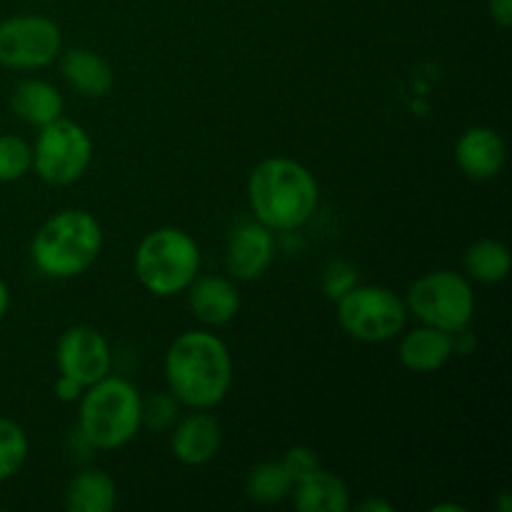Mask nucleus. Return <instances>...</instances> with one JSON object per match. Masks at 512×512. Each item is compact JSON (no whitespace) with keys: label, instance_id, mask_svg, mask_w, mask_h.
<instances>
[{"label":"nucleus","instance_id":"nucleus-1","mask_svg":"<svg viewBox=\"0 0 512 512\" xmlns=\"http://www.w3.org/2000/svg\"><path fill=\"white\" fill-rule=\"evenodd\" d=\"M165 380L178 403L193 410L215 408L233 383L228 345L203 330L178 335L165 353Z\"/></svg>","mask_w":512,"mask_h":512},{"label":"nucleus","instance_id":"nucleus-2","mask_svg":"<svg viewBox=\"0 0 512 512\" xmlns=\"http://www.w3.org/2000/svg\"><path fill=\"white\" fill-rule=\"evenodd\" d=\"M318 183L305 165L290 158H268L253 170L248 200L258 223L270 230H295L318 208Z\"/></svg>","mask_w":512,"mask_h":512},{"label":"nucleus","instance_id":"nucleus-3","mask_svg":"<svg viewBox=\"0 0 512 512\" xmlns=\"http://www.w3.org/2000/svg\"><path fill=\"white\" fill-rule=\"evenodd\" d=\"M103 248L100 223L85 210H63L40 225L30 255L48 278H78L98 260Z\"/></svg>","mask_w":512,"mask_h":512},{"label":"nucleus","instance_id":"nucleus-4","mask_svg":"<svg viewBox=\"0 0 512 512\" xmlns=\"http://www.w3.org/2000/svg\"><path fill=\"white\" fill-rule=\"evenodd\" d=\"M143 398L125 378L105 375L88 385L80 403V430L85 443L98 450H118L138 435L143 418Z\"/></svg>","mask_w":512,"mask_h":512},{"label":"nucleus","instance_id":"nucleus-5","mask_svg":"<svg viewBox=\"0 0 512 512\" xmlns=\"http://www.w3.org/2000/svg\"><path fill=\"white\" fill-rule=\"evenodd\" d=\"M198 243L180 228H158L145 235L135 253V275L148 293L170 298L198 278Z\"/></svg>","mask_w":512,"mask_h":512},{"label":"nucleus","instance_id":"nucleus-6","mask_svg":"<svg viewBox=\"0 0 512 512\" xmlns=\"http://www.w3.org/2000/svg\"><path fill=\"white\" fill-rule=\"evenodd\" d=\"M408 308L423 325L455 335L473 323L475 295L460 273L433 270L410 285Z\"/></svg>","mask_w":512,"mask_h":512},{"label":"nucleus","instance_id":"nucleus-7","mask_svg":"<svg viewBox=\"0 0 512 512\" xmlns=\"http://www.w3.org/2000/svg\"><path fill=\"white\" fill-rule=\"evenodd\" d=\"M408 320V305L385 285H355L338 298V323L360 343L393 340Z\"/></svg>","mask_w":512,"mask_h":512},{"label":"nucleus","instance_id":"nucleus-8","mask_svg":"<svg viewBox=\"0 0 512 512\" xmlns=\"http://www.w3.org/2000/svg\"><path fill=\"white\" fill-rule=\"evenodd\" d=\"M93 160V140L73 120L58 118L43 125L33 145V168L50 185H73Z\"/></svg>","mask_w":512,"mask_h":512},{"label":"nucleus","instance_id":"nucleus-9","mask_svg":"<svg viewBox=\"0 0 512 512\" xmlns=\"http://www.w3.org/2000/svg\"><path fill=\"white\" fill-rule=\"evenodd\" d=\"M63 50V33L45 15H15L0 23V65L35 70L53 63Z\"/></svg>","mask_w":512,"mask_h":512},{"label":"nucleus","instance_id":"nucleus-10","mask_svg":"<svg viewBox=\"0 0 512 512\" xmlns=\"http://www.w3.org/2000/svg\"><path fill=\"white\" fill-rule=\"evenodd\" d=\"M58 370L60 375L78 380L80 385H93L110 373V345L100 330L90 325H75L68 328L58 340Z\"/></svg>","mask_w":512,"mask_h":512},{"label":"nucleus","instance_id":"nucleus-11","mask_svg":"<svg viewBox=\"0 0 512 512\" xmlns=\"http://www.w3.org/2000/svg\"><path fill=\"white\" fill-rule=\"evenodd\" d=\"M275 258L273 230L263 223H243L233 230L225 250V268L238 280H258Z\"/></svg>","mask_w":512,"mask_h":512},{"label":"nucleus","instance_id":"nucleus-12","mask_svg":"<svg viewBox=\"0 0 512 512\" xmlns=\"http://www.w3.org/2000/svg\"><path fill=\"white\" fill-rule=\"evenodd\" d=\"M455 163L473 180L495 178L505 165V143L498 130L485 125L465 130L455 145Z\"/></svg>","mask_w":512,"mask_h":512},{"label":"nucleus","instance_id":"nucleus-13","mask_svg":"<svg viewBox=\"0 0 512 512\" xmlns=\"http://www.w3.org/2000/svg\"><path fill=\"white\" fill-rule=\"evenodd\" d=\"M220 440L218 420L208 413H193L175 425L170 450L183 465H205L218 455Z\"/></svg>","mask_w":512,"mask_h":512},{"label":"nucleus","instance_id":"nucleus-14","mask_svg":"<svg viewBox=\"0 0 512 512\" xmlns=\"http://www.w3.org/2000/svg\"><path fill=\"white\" fill-rule=\"evenodd\" d=\"M188 290L190 308H193L195 318L203 320L205 325H213V328L228 325L238 315L240 295L233 280L223 278V275H205V278H195Z\"/></svg>","mask_w":512,"mask_h":512},{"label":"nucleus","instance_id":"nucleus-15","mask_svg":"<svg viewBox=\"0 0 512 512\" xmlns=\"http://www.w3.org/2000/svg\"><path fill=\"white\" fill-rule=\"evenodd\" d=\"M398 355L400 363L413 373H435L453 358V335L423 325L405 335Z\"/></svg>","mask_w":512,"mask_h":512},{"label":"nucleus","instance_id":"nucleus-16","mask_svg":"<svg viewBox=\"0 0 512 512\" xmlns=\"http://www.w3.org/2000/svg\"><path fill=\"white\" fill-rule=\"evenodd\" d=\"M65 83L85 98H103L113 88V68L105 58L88 48H70L60 58Z\"/></svg>","mask_w":512,"mask_h":512},{"label":"nucleus","instance_id":"nucleus-17","mask_svg":"<svg viewBox=\"0 0 512 512\" xmlns=\"http://www.w3.org/2000/svg\"><path fill=\"white\" fill-rule=\"evenodd\" d=\"M293 500L300 512H345L350 508V495L343 480L320 468L295 480Z\"/></svg>","mask_w":512,"mask_h":512},{"label":"nucleus","instance_id":"nucleus-18","mask_svg":"<svg viewBox=\"0 0 512 512\" xmlns=\"http://www.w3.org/2000/svg\"><path fill=\"white\" fill-rule=\"evenodd\" d=\"M10 108L23 123L43 128L63 115V95L45 80H20L10 93Z\"/></svg>","mask_w":512,"mask_h":512},{"label":"nucleus","instance_id":"nucleus-19","mask_svg":"<svg viewBox=\"0 0 512 512\" xmlns=\"http://www.w3.org/2000/svg\"><path fill=\"white\" fill-rule=\"evenodd\" d=\"M115 503H118V488L105 470H80L65 488V510L70 512H110Z\"/></svg>","mask_w":512,"mask_h":512},{"label":"nucleus","instance_id":"nucleus-20","mask_svg":"<svg viewBox=\"0 0 512 512\" xmlns=\"http://www.w3.org/2000/svg\"><path fill=\"white\" fill-rule=\"evenodd\" d=\"M465 273L470 275L478 283H503L505 278L510 275V265H512V255L508 250V245L500 243V240L485 238L478 240V243L470 245L465 250Z\"/></svg>","mask_w":512,"mask_h":512},{"label":"nucleus","instance_id":"nucleus-21","mask_svg":"<svg viewBox=\"0 0 512 512\" xmlns=\"http://www.w3.org/2000/svg\"><path fill=\"white\" fill-rule=\"evenodd\" d=\"M293 475L288 473L283 460H268V463L255 465L245 480V490L255 503H280L285 495L293 490Z\"/></svg>","mask_w":512,"mask_h":512},{"label":"nucleus","instance_id":"nucleus-22","mask_svg":"<svg viewBox=\"0 0 512 512\" xmlns=\"http://www.w3.org/2000/svg\"><path fill=\"white\" fill-rule=\"evenodd\" d=\"M28 460V435L18 423L0 418V483L15 478Z\"/></svg>","mask_w":512,"mask_h":512},{"label":"nucleus","instance_id":"nucleus-23","mask_svg":"<svg viewBox=\"0 0 512 512\" xmlns=\"http://www.w3.org/2000/svg\"><path fill=\"white\" fill-rule=\"evenodd\" d=\"M33 168V148L18 135H0V183H15Z\"/></svg>","mask_w":512,"mask_h":512},{"label":"nucleus","instance_id":"nucleus-24","mask_svg":"<svg viewBox=\"0 0 512 512\" xmlns=\"http://www.w3.org/2000/svg\"><path fill=\"white\" fill-rule=\"evenodd\" d=\"M140 418H143V425H148L150 430H158V433L170 430L175 420H178V398L173 393H158L153 398L143 400Z\"/></svg>","mask_w":512,"mask_h":512},{"label":"nucleus","instance_id":"nucleus-25","mask_svg":"<svg viewBox=\"0 0 512 512\" xmlns=\"http://www.w3.org/2000/svg\"><path fill=\"white\" fill-rule=\"evenodd\" d=\"M358 285V270L345 260H333L323 273V293L330 300H338Z\"/></svg>","mask_w":512,"mask_h":512},{"label":"nucleus","instance_id":"nucleus-26","mask_svg":"<svg viewBox=\"0 0 512 512\" xmlns=\"http://www.w3.org/2000/svg\"><path fill=\"white\" fill-rule=\"evenodd\" d=\"M283 463L285 468H288V473L293 475V480L303 478V475L313 473L315 468H320L318 455H315L310 448H305V445H295V448H290L288 453H285Z\"/></svg>","mask_w":512,"mask_h":512},{"label":"nucleus","instance_id":"nucleus-27","mask_svg":"<svg viewBox=\"0 0 512 512\" xmlns=\"http://www.w3.org/2000/svg\"><path fill=\"white\" fill-rule=\"evenodd\" d=\"M83 390L85 385H80L78 380L68 378V375H60L58 380H55V395H58L63 403H75V400L83 398Z\"/></svg>","mask_w":512,"mask_h":512},{"label":"nucleus","instance_id":"nucleus-28","mask_svg":"<svg viewBox=\"0 0 512 512\" xmlns=\"http://www.w3.org/2000/svg\"><path fill=\"white\" fill-rule=\"evenodd\" d=\"M490 18L500 25V28H510L512 25V0H490Z\"/></svg>","mask_w":512,"mask_h":512},{"label":"nucleus","instance_id":"nucleus-29","mask_svg":"<svg viewBox=\"0 0 512 512\" xmlns=\"http://www.w3.org/2000/svg\"><path fill=\"white\" fill-rule=\"evenodd\" d=\"M358 510L360 512H373V510H378V512H393V505L390 503H385V500H365V503H360L358 505Z\"/></svg>","mask_w":512,"mask_h":512},{"label":"nucleus","instance_id":"nucleus-30","mask_svg":"<svg viewBox=\"0 0 512 512\" xmlns=\"http://www.w3.org/2000/svg\"><path fill=\"white\" fill-rule=\"evenodd\" d=\"M10 308V288L3 278H0V318H5Z\"/></svg>","mask_w":512,"mask_h":512},{"label":"nucleus","instance_id":"nucleus-31","mask_svg":"<svg viewBox=\"0 0 512 512\" xmlns=\"http://www.w3.org/2000/svg\"><path fill=\"white\" fill-rule=\"evenodd\" d=\"M435 512L438 510H453V512H465V508H460V505H438V508H433Z\"/></svg>","mask_w":512,"mask_h":512}]
</instances>
